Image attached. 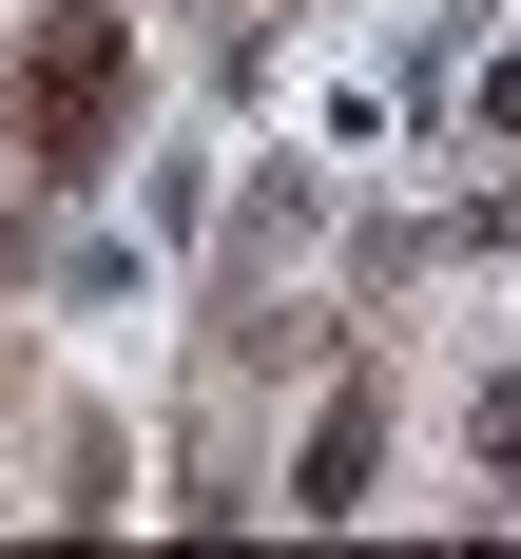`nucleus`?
Segmentation results:
<instances>
[{
    "instance_id": "obj_2",
    "label": "nucleus",
    "mask_w": 521,
    "mask_h": 559,
    "mask_svg": "<svg viewBox=\"0 0 521 559\" xmlns=\"http://www.w3.org/2000/svg\"><path fill=\"white\" fill-rule=\"evenodd\" d=\"M289 502H329V521L367 502V405H347V425H309V483H289Z\"/></svg>"
},
{
    "instance_id": "obj_1",
    "label": "nucleus",
    "mask_w": 521,
    "mask_h": 559,
    "mask_svg": "<svg viewBox=\"0 0 521 559\" xmlns=\"http://www.w3.org/2000/svg\"><path fill=\"white\" fill-rule=\"evenodd\" d=\"M116 97H135V39H116L97 0H58V20H39V58H20V135L78 174V155L116 135Z\"/></svg>"
}]
</instances>
